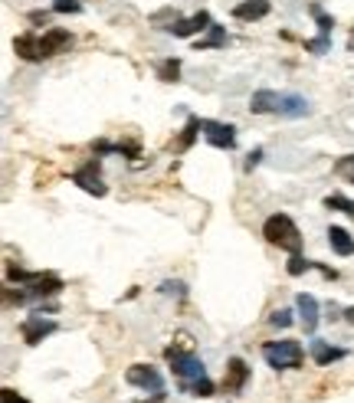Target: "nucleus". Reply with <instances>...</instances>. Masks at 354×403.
I'll return each mask as SVG.
<instances>
[{
  "label": "nucleus",
  "mask_w": 354,
  "mask_h": 403,
  "mask_svg": "<svg viewBox=\"0 0 354 403\" xmlns=\"http://www.w3.org/2000/svg\"><path fill=\"white\" fill-rule=\"evenodd\" d=\"M263 236H266L272 246H279V250L292 252V256H298V250H302V233H298V226L286 213H272V217L263 223Z\"/></svg>",
  "instance_id": "1"
},
{
  "label": "nucleus",
  "mask_w": 354,
  "mask_h": 403,
  "mask_svg": "<svg viewBox=\"0 0 354 403\" xmlns=\"http://www.w3.org/2000/svg\"><path fill=\"white\" fill-rule=\"evenodd\" d=\"M263 357L276 371H296V367H302V345L298 341H269V345H263Z\"/></svg>",
  "instance_id": "2"
},
{
  "label": "nucleus",
  "mask_w": 354,
  "mask_h": 403,
  "mask_svg": "<svg viewBox=\"0 0 354 403\" xmlns=\"http://www.w3.org/2000/svg\"><path fill=\"white\" fill-rule=\"evenodd\" d=\"M167 361H171L174 374L181 377V384H191L197 377H207V367L197 354H181L177 347H167Z\"/></svg>",
  "instance_id": "3"
},
{
  "label": "nucleus",
  "mask_w": 354,
  "mask_h": 403,
  "mask_svg": "<svg viewBox=\"0 0 354 403\" xmlns=\"http://www.w3.org/2000/svg\"><path fill=\"white\" fill-rule=\"evenodd\" d=\"M201 132H203V138H207L213 148H233V144H236V128H233V125H223V122L201 118Z\"/></svg>",
  "instance_id": "4"
},
{
  "label": "nucleus",
  "mask_w": 354,
  "mask_h": 403,
  "mask_svg": "<svg viewBox=\"0 0 354 403\" xmlns=\"http://www.w3.org/2000/svg\"><path fill=\"white\" fill-rule=\"evenodd\" d=\"M125 380H128L132 387H141V390H164L161 374H158L154 367H148V364H132L128 371H125Z\"/></svg>",
  "instance_id": "5"
},
{
  "label": "nucleus",
  "mask_w": 354,
  "mask_h": 403,
  "mask_svg": "<svg viewBox=\"0 0 354 403\" xmlns=\"http://www.w3.org/2000/svg\"><path fill=\"white\" fill-rule=\"evenodd\" d=\"M56 331V321H49V318L43 315H30L23 325H20V335H23V341L27 345H39L46 335H53Z\"/></svg>",
  "instance_id": "6"
},
{
  "label": "nucleus",
  "mask_w": 354,
  "mask_h": 403,
  "mask_svg": "<svg viewBox=\"0 0 354 403\" xmlns=\"http://www.w3.org/2000/svg\"><path fill=\"white\" fill-rule=\"evenodd\" d=\"M167 33H174V37H194V33H203V30H210V13H194L191 20H174L171 27H164Z\"/></svg>",
  "instance_id": "7"
},
{
  "label": "nucleus",
  "mask_w": 354,
  "mask_h": 403,
  "mask_svg": "<svg viewBox=\"0 0 354 403\" xmlns=\"http://www.w3.org/2000/svg\"><path fill=\"white\" fill-rule=\"evenodd\" d=\"M72 181L82 187L86 193H96V197H106V184H102V177H99V164L96 161H89L82 171L72 174Z\"/></svg>",
  "instance_id": "8"
},
{
  "label": "nucleus",
  "mask_w": 354,
  "mask_h": 403,
  "mask_svg": "<svg viewBox=\"0 0 354 403\" xmlns=\"http://www.w3.org/2000/svg\"><path fill=\"white\" fill-rule=\"evenodd\" d=\"M249 377V367L243 357H230V364H227V380H223V390L227 394H239L243 390V384H246Z\"/></svg>",
  "instance_id": "9"
},
{
  "label": "nucleus",
  "mask_w": 354,
  "mask_h": 403,
  "mask_svg": "<svg viewBox=\"0 0 354 403\" xmlns=\"http://www.w3.org/2000/svg\"><path fill=\"white\" fill-rule=\"evenodd\" d=\"M69 43H72L69 30H49V33L39 37V56H56L59 49H66Z\"/></svg>",
  "instance_id": "10"
},
{
  "label": "nucleus",
  "mask_w": 354,
  "mask_h": 403,
  "mask_svg": "<svg viewBox=\"0 0 354 403\" xmlns=\"http://www.w3.org/2000/svg\"><path fill=\"white\" fill-rule=\"evenodd\" d=\"M296 308H298V315H302V325H305L308 335H315V328H318V302L312 295H302L296 298Z\"/></svg>",
  "instance_id": "11"
},
{
  "label": "nucleus",
  "mask_w": 354,
  "mask_h": 403,
  "mask_svg": "<svg viewBox=\"0 0 354 403\" xmlns=\"http://www.w3.org/2000/svg\"><path fill=\"white\" fill-rule=\"evenodd\" d=\"M312 108H308V98H302V96H279V112L276 115H282V118H302V115H308Z\"/></svg>",
  "instance_id": "12"
},
{
  "label": "nucleus",
  "mask_w": 354,
  "mask_h": 403,
  "mask_svg": "<svg viewBox=\"0 0 354 403\" xmlns=\"http://www.w3.org/2000/svg\"><path fill=\"white\" fill-rule=\"evenodd\" d=\"M249 108H253V115L279 112V92H272V89H259L256 96L249 98Z\"/></svg>",
  "instance_id": "13"
},
{
  "label": "nucleus",
  "mask_w": 354,
  "mask_h": 403,
  "mask_svg": "<svg viewBox=\"0 0 354 403\" xmlns=\"http://www.w3.org/2000/svg\"><path fill=\"white\" fill-rule=\"evenodd\" d=\"M348 351L345 347H335V345H328V341H312V357H315V364L328 367L331 361H341Z\"/></svg>",
  "instance_id": "14"
},
{
  "label": "nucleus",
  "mask_w": 354,
  "mask_h": 403,
  "mask_svg": "<svg viewBox=\"0 0 354 403\" xmlns=\"http://www.w3.org/2000/svg\"><path fill=\"white\" fill-rule=\"evenodd\" d=\"M269 13V0H243L233 7V17L236 20H263Z\"/></svg>",
  "instance_id": "15"
},
{
  "label": "nucleus",
  "mask_w": 354,
  "mask_h": 403,
  "mask_svg": "<svg viewBox=\"0 0 354 403\" xmlns=\"http://www.w3.org/2000/svg\"><path fill=\"white\" fill-rule=\"evenodd\" d=\"M328 243H331V250H335L338 256H354V240L345 226H331V230H328Z\"/></svg>",
  "instance_id": "16"
},
{
  "label": "nucleus",
  "mask_w": 354,
  "mask_h": 403,
  "mask_svg": "<svg viewBox=\"0 0 354 403\" xmlns=\"http://www.w3.org/2000/svg\"><path fill=\"white\" fill-rule=\"evenodd\" d=\"M13 49H17L20 59L33 63V59H39V37H33V33H23V37L13 39Z\"/></svg>",
  "instance_id": "17"
},
{
  "label": "nucleus",
  "mask_w": 354,
  "mask_h": 403,
  "mask_svg": "<svg viewBox=\"0 0 354 403\" xmlns=\"http://www.w3.org/2000/svg\"><path fill=\"white\" fill-rule=\"evenodd\" d=\"M289 276H302V272H305V269H322V272H325L328 279H335L338 272L331 266H322V262H312V260H302V256H292V260H289Z\"/></svg>",
  "instance_id": "18"
},
{
  "label": "nucleus",
  "mask_w": 354,
  "mask_h": 403,
  "mask_svg": "<svg viewBox=\"0 0 354 403\" xmlns=\"http://www.w3.org/2000/svg\"><path fill=\"white\" fill-rule=\"evenodd\" d=\"M181 390H187L191 397H210L213 394V380L210 377H197L191 384H181Z\"/></svg>",
  "instance_id": "19"
},
{
  "label": "nucleus",
  "mask_w": 354,
  "mask_h": 403,
  "mask_svg": "<svg viewBox=\"0 0 354 403\" xmlns=\"http://www.w3.org/2000/svg\"><path fill=\"white\" fill-rule=\"evenodd\" d=\"M325 207L328 210H341V213H348V217H354V200H348V197H341V193L325 197Z\"/></svg>",
  "instance_id": "20"
},
{
  "label": "nucleus",
  "mask_w": 354,
  "mask_h": 403,
  "mask_svg": "<svg viewBox=\"0 0 354 403\" xmlns=\"http://www.w3.org/2000/svg\"><path fill=\"white\" fill-rule=\"evenodd\" d=\"M312 17H315L318 30H322V37H331V27H335V20L328 17V13H325L322 7H318V4H312Z\"/></svg>",
  "instance_id": "21"
},
{
  "label": "nucleus",
  "mask_w": 354,
  "mask_h": 403,
  "mask_svg": "<svg viewBox=\"0 0 354 403\" xmlns=\"http://www.w3.org/2000/svg\"><path fill=\"white\" fill-rule=\"evenodd\" d=\"M227 43V33H223V27H217V23H210V37L207 39H201L197 46L201 49H207V46H223Z\"/></svg>",
  "instance_id": "22"
},
{
  "label": "nucleus",
  "mask_w": 354,
  "mask_h": 403,
  "mask_svg": "<svg viewBox=\"0 0 354 403\" xmlns=\"http://www.w3.org/2000/svg\"><path fill=\"white\" fill-rule=\"evenodd\" d=\"M177 72H181V63H177V59H167V63H161V66H158V76H161L164 82H174V79H177Z\"/></svg>",
  "instance_id": "23"
},
{
  "label": "nucleus",
  "mask_w": 354,
  "mask_h": 403,
  "mask_svg": "<svg viewBox=\"0 0 354 403\" xmlns=\"http://www.w3.org/2000/svg\"><path fill=\"white\" fill-rule=\"evenodd\" d=\"M197 132H201V118H191L187 128H184V134H181V148H191V141L197 138Z\"/></svg>",
  "instance_id": "24"
},
{
  "label": "nucleus",
  "mask_w": 354,
  "mask_h": 403,
  "mask_svg": "<svg viewBox=\"0 0 354 403\" xmlns=\"http://www.w3.org/2000/svg\"><path fill=\"white\" fill-rule=\"evenodd\" d=\"M269 321H272L276 328H289V325H292V312H289V308H279V312H272Z\"/></svg>",
  "instance_id": "25"
},
{
  "label": "nucleus",
  "mask_w": 354,
  "mask_h": 403,
  "mask_svg": "<svg viewBox=\"0 0 354 403\" xmlns=\"http://www.w3.org/2000/svg\"><path fill=\"white\" fill-rule=\"evenodd\" d=\"M305 49H308V53H328V49H331V39H328V37L308 39V43H305Z\"/></svg>",
  "instance_id": "26"
},
{
  "label": "nucleus",
  "mask_w": 354,
  "mask_h": 403,
  "mask_svg": "<svg viewBox=\"0 0 354 403\" xmlns=\"http://www.w3.org/2000/svg\"><path fill=\"white\" fill-rule=\"evenodd\" d=\"M53 10H59V13H79V10H82V4H79V0H56V4H53Z\"/></svg>",
  "instance_id": "27"
},
{
  "label": "nucleus",
  "mask_w": 354,
  "mask_h": 403,
  "mask_svg": "<svg viewBox=\"0 0 354 403\" xmlns=\"http://www.w3.org/2000/svg\"><path fill=\"white\" fill-rule=\"evenodd\" d=\"M0 400H4V403H30L27 397H20L13 387H4V390H0Z\"/></svg>",
  "instance_id": "28"
},
{
  "label": "nucleus",
  "mask_w": 354,
  "mask_h": 403,
  "mask_svg": "<svg viewBox=\"0 0 354 403\" xmlns=\"http://www.w3.org/2000/svg\"><path fill=\"white\" fill-rule=\"evenodd\" d=\"M335 171H338V174H351V177H354V154H348V158H341V161L335 164Z\"/></svg>",
  "instance_id": "29"
},
{
  "label": "nucleus",
  "mask_w": 354,
  "mask_h": 403,
  "mask_svg": "<svg viewBox=\"0 0 354 403\" xmlns=\"http://www.w3.org/2000/svg\"><path fill=\"white\" fill-rule=\"evenodd\" d=\"M161 292H167V295H184V286L181 282H164Z\"/></svg>",
  "instance_id": "30"
},
{
  "label": "nucleus",
  "mask_w": 354,
  "mask_h": 403,
  "mask_svg": "<svg viewBox=\"0 0 354 403\" xmlns=\"http://www.w3.org/2000/svg\"><path fill=\"white\" fill-rule=\"evenodd\" d=\"M259 158H263V151H259V148H256V151L249 154V161H246V171H253V167H256V164H259Z\"/></svg>",
  "instance_id": "31"
},
{
  "label": "nucleus",
  "mask_w": 354,
  "mask_h": 403,
  "mask_svg": "<svg viewBox=\"0 0 354 403\" xmlns=\"http://www.w3.org/2000/svg\"><path fill=\"white\" fill-rule=\"evenodd\" d=\"M148 403H167V397H164V390H154V397Z\"/></svg>",
  "instance_id": "32"
},
{
  "label": "nucleus",
  "mask_w": 354,
  "mask_h": 403,
  "mask_svg": "<svg viewBox=\"0 0 354 403\" xmlns=\"http://www.w3.org/2000/svg\"><path fill=\"white\" fill-rule=\"evenodd\" d=\"M345 318H348V321H351V325H354V308H348V312H345Z\"/></svg>",
  "instance_id": "33"
}]
</instances>
